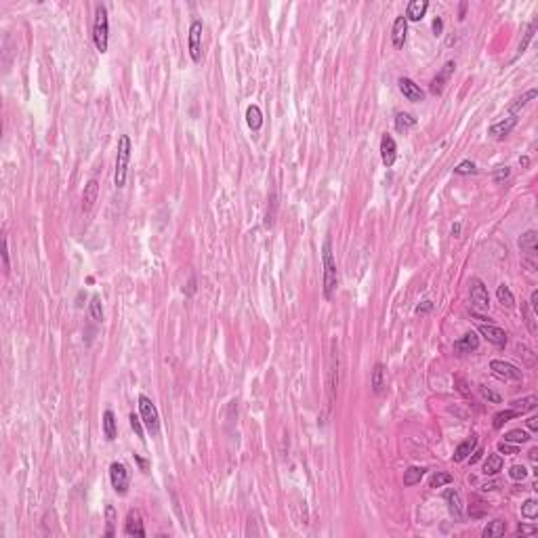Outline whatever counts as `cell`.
I'll list each match as a JSON object with an SVG mask.
<instances>
[{"label": "cell", "instance_id": "obj_12", "mask_svg": "<svg viewBox=\"0 0 538 538\" xmlns=\"http://www.w3.org/2000/svg\"><path fill=\"white\" fill-rule=\"evenodd\" d=\"M406 34H408V19L399 15L395 17L393 21V30H391V40H393V47L395 49H401L404 42H406Z\"/></svg>", "mask_w": 538, "mask_h": 538}, {"label": "cell", "instance_id": "obj_15", "mask_svg": "<svg viewBox=\"0 0 538 538\" xmlns=\"http://www.w3.org/2000/svg\"><path fill=\"white\" fill-rule=\"evenodd\" d=\"M444 501L448 503V509H450V513L454 515V520H460L463 517V501H460L458 492L454 488H448L444 492Z\"/></svg>", "mask_w": 538, "mask_h": 538}, {"label": "cell", "instance_id": "obj_46", "mask_svg": "<svg viewBox=\"0 0 538 538\" xmlns=\"http://www.w3.org/2000/svg\"><path fill=\"white\" fill-rule=\"evenodd\" d=\"M441 30H444V21H441V17H435V19H433V34L439 36Z\"/></svg>", "mask_w": 538, "mask_h": 538}, {"label": "cell", "instance_id": "obj_31", "mask_svg": "<svg viewBox=\"0 0 538 538\" xmlns=\"http://www.w3.org/2000/svg\"><path fill=\"white\" fill-rule=\"evenodd\" d=\"M496 297H498V301H501V305L503 307H513L515 305V297H513V293L509 290V286H505V284H501L498 286V290H496Z\"/></svg>", "mask_w": 538, "mask_h": 538}, {"label": "cell", "instance_id": "obj_11", "mask_svg": "<svg viewBox=\"0 0 538 538\" xmlns=\"http://www.w3.org/2000/svg\"><path fill=\"white\" fill-rule=\"evenodd\" d=\"M479 334L484 336V339H488L492 345H496V347H503L507 343V332L494 324H482L479 326Z\"/></svg>", "mask_w": 538, "mask_h": 538}, {"label": "cell", "instance_id": "obj_57", "mask_svg": "<svg viewBox=\"0 0 538 538\" xmlns=\"http://www.w3.org/2000/svg\"><path fill=\"white\" fill-rule=\"evenodd\" d=\"M520 162H522V166H528V164H530V160H528V158H520Z\"/></svg>", "mask_w": 538, "mask_h": 538}, {"label": "cell", "instance_id": "obj_5", "mask_svg": "<svg viewBox=\"0 0 538 538\" xmlns=\"http://www.w3.org/2000/svg\"><path fill=\"white\" fill-rule=\"evenodd\" d=\"M109 482L118 494H126L128 484H130V473L124 463H111L109 465Z\"/></svg>", "mask_w": 538, "mask_h": 538}, {"label": "cell", "instance_id": "obj_7", "mask_svg": "<svg viewBox=\"0 0 538 538\" xmlns=\"http://www.w3.org/2000/svg\"><path fill=\"white\" fill-rule=\"evenodd\" d=\"M202 21L200 19H194L191 26H189V38H187V44H189V55L191 59L198 63L202 59Z\"/></svg>", "mask_w": 538, "mask_h": 538}, {"label": "cell", "instance_id": "obj_36", "mask_svg": "<svg viewBox=\"0 0 538 538\" xmlns=\"http://www.w3.org/2000/svg\"><path fill=\"white\" fill-rule=\"evenodd\" d=\"M105 522H107V530H105V536H114V526H116V509L107 505L105 507Z\"/></svg>", "mask_w": 538, "mask_h": 538}, {"label": "cell", "instance_id": "obj_45", "mask_svg": "<svg viewBox=\"0 0 538 538\" xmlns=\"http://www.w3.org/2000/svg\"><path fill=\"white\" fill-rule=\"evenodd\" d=\"M498 452H503V454H517V446H511L509 441H501L498 444Z\"/></svg>", "mask_w": 538, "mask_h": 538}, {"label": "cell", "instance_id": "obj_16", "mask_svg": "<svg viewBox=\"0 0 538 538\" xmlns=\"http://www.w3.org/2000/svg\"><path fill=\"white\" fill-rule=\"evenodd\" d=\"M454 61H448L446 65H444V70L433 78V82H431V93L433 95H441L444 93V86H446V80L450 78V74L454 72Z\"/></svg>", "mask_w": 538, "mask_h": 538}, {"label": "cell", "instance_id": "obj_20", "mask_svg": "<svg viewBox=\"0 0 538 538\" xmlns=\"http://www.w3.org/2000/svg\"><path fill=\"white\" fill-rule=\"evenodd\" d=\"M520 248L522 253H526L528 257H534L538 253V234L534 229L526 232L522 238H520Z\"/></svg>", "mask_w": 538, "mask_h": 538}, {"label": "cell", "instance_id": "obj_1", "mask_svg": "<svg viewBox=\"0 0 538 538\" xmlns=\"http://www.w3.org/2000/svg\"><path fill=\"white\" fill-rule=\"evenodd\" d=\"M322 265H324V297L332 299L334 290H336V282H339V276H336V263H334V257H332L330 238H326V242L322 246Z\"/></svg>", "mask_w": 538, "mask_h": 538}, {"label": "cell", "instance_id": "obj_18", "mask_svg": "<svg viewBox=\"0 0 538 538\" xmlns=\"http://www.w3.org/2000/svg\"><path fill=\"white\" fill-rule=\"evenodd\" d=\"M475 448H477V435L467 437L465 441H460V444L456 446V450H454V460H456V463L467 460V458L471 456V452L475 450Z\"/></svg>", "mask_w": 538, "mask_h": 538}, {"label": "cell", "instance_id": "obj_3", "mask_svg": "<svg viewBox=\"0 0 538 538\" xmlns=\"http://www.w3.org/2000/svg\"><path fill=\"white\" fill-rule=\"evenodd\" d=\"M128 162H130V139H128V134H122L118 139V153H116V172H114L116 187H124L126 183Z\"/></svg>", "mask_w": 538, "mask_h": 538}, {"label": "cell", "instance_id": "obj_44", "mask_svg": "<svg viewBox=\"0 0 538 538\" xmlns=\"http://www.w3.org/2000/svg\"><path fill=\"white\" fill-rule=\"evenodd\" d=\"M509 175H511V168H509V166H498L496 172H494V181L501 183V181H505V179H507Z\"/></svg>", "mask_w": 538, "mask_h": 538}, {"label": "cell", "instance_id": "obj_49", "mask_svg": "<svg viewBox=\"0 0 538 538\" xmlns=\"http://www.w3.org/2000/svg\"><path fill=\"white\" fill-rule=\"evenodd\" d=\"M530 307H532V309L538 313V290H534V293H532V297H530Z\"/></svg>", "mask_w": 538, "mask_h": 538}, {"label": "cell", "instance_id": "obj_28", "mask_svg": "<svg viewBox=\"0 0 538 538\" xmlns=\"http://www.w3.org/2000/svg\"><path fill=\"white\" fill-rule=\"evenodd\" d=\"M246 122H248V126L253 130H259L263 126V114H261L259 105H251L248 109H246Z\"/></svg>", "mask_w": 538, "mask_h": 538}, {"label": "cell", "instance_id": "obj_14", "mask_svg": "<svg viewBox=\"0 0 538 538\" xmlns=\"http://www.w3.org/2000/svg\"><path fill=\"white\" fill-rule=\"evenodd\" d=\"M517 126V116H509V118H505V120H501V122H496V124H492L490 128H488V132L492 134V137L494 139H503V137H507V134Z\"/></svg>", "mask_w": 538, "mask_h": 538}, {"label": "cell", "instance_id": "obj_21", "mask_svg": "<svg viewBox=\"0 0 538 538\" xmlns=\"http://www.w3.org/2000/svg\"><path fill=\"white\" fill-rule=\"evenodd\" d=\"M427 9H429L427 0H412L406 9V19L408 21H420L425 17V13H427Z\"/></svg>", "mask_w": 538, "mask_h": 538}, {"label": "cell", "instance_id": "obj_51", "mask_svg": "<svg viewBox=\"0 0 538 538\" xmlns=\"http://www.w3.org/2000/svg\"><path fill=\"white\" fill-rule=\"evenodd\" d=\"M471 454H473V456H469V463H471V465H475V463L482 458V454H484V452H482V450H477V448H475V450L471 452Z\"/></svg>", "mask_w": 538, "mask_h": 538}, {"label": "cell", "instance_id": "obj_47", "mask_svg": "<svg viewBox=\"0 0 538 538\" xmlns=\"http://www.w3.org/2000/svg\"><path fill=\"white\" fill-rule=\"evenodd\" d=\"M526 425H528L530 431H538V416H530V418L526 420Z\"/></svg>", "mask_w": 538, "mask_h": 538}, {"label": "cell", "instance_id": "obj_19", "mask_svg": "<svg viewBox=\"0 0 538 538\" xmlns=\"http://www.w3.org/2000/svg\"><path fill=\"white\" fill-rule=\"evenodd\" d=\"M97 196H99V183L95 179H91L86 185H84V194H82V210H91L93 204L97 202Z\"/></svg>", "mask_w": 538, "mask_h": 538}, {"label": "cell", "instance_id": "obj_29", "mask_svg": "<svg viewBox=\"0 0 538 538\" xmlns=\"http://www.w3.org/2000/svg\"><path fill=\"white\" fill-rule=\"evenodd\" d=\"M425 471H427L425 467H410L406 473H404V486H416V484H420Z\"/></svg>", "mask_w": 538, "mask_h": 538}, {"label": "cell", "instance_id": "obj_4", "mask_svg": "<svg viewBox=\"0 0 538 538\" xmlns=\"http://www.w3.org/2000/svg\"><path fill=\"white\" fill-rule=\"evenodd\" d=\"M139 416H141V420L145 425V429L151 435H158V431H160V414H158L156 404L147 395H139Z\"/></svg>", "mask_w": 538, "mask_h": 538}, {"label": "cell", "instance_id": "obj_35", "mask_svg": "<svg viewBox=\"0 0 538 538\" xmlns=\"http://www.w3.org/2000/svg\"><path fill=\"white\" fill-rule=\"evenodd\" d=\"M522 515H524L526 520H536V517H538V503H536L534 498L526 501V503L522 505Z\"/></svg>", "mask_w": 538, "mask_h": 538}, {"label": "cell", "instance_id": "obj_40", "mask_svg": "<svg viewBox=\"0 0 538 538\" xmlns=\"http://www.w3.org/2000/svg\"><path fill=\"white\" fill-rule=\"evenodd\" d=\"M509 477L515 479V482H524V479L528 477V469H526L524 465H513V467L509 469Z\"/></svg>", "mask_w": 538, "mask_h": 538}, {"label": "cell", "instance_id": "obj_39", "mask_svg": "<svg viewBox=\"0 0 538 538\" xmlns=\"http://www.w3.org/2000/svg\"><path fill=\"white\" fill-rule=\"evenodd\" d=\"M517 414H520V412H515V410H505V412H498V414L494 416V429H501L505 422H509L511 418H515Z\"/></svg>", "mask_w": 538, "mask_h": 538}, {"label": "cell", "instance_id": "obj_30", "mask_svg": "<svg viewBox=\"0 0 538 538\" xmlns=\"http://www.w3.org/2000/svg\"><path fill=\"white\" fill-rule=\"evenodd\" d=\"M522 311H524V318H526V326H528V330H530L532 334H536V332H538V324H536V316H538V313L530 307V303H526V305L522 307Z\"/></svg>", "mask_w": 538, "mask_h": 538}, {"label": "cell", "instance_id": "obj_43", "mask_svg": "<svg viewBox=\"0 0 538 538\" xmlns=\"http://www.w3.org/2000/svg\"><path fill=\"white\" fill-rule=\"evenodd\" d=\"M479 393H482V395H484V397H486L488 401H494V404H501V395H498V393H494V391H492V389H488V387H484V385L479 387Z\"/></svg>", "mask_w": 538, "mask_h": 538}, {"label": "cell", "instance_id": "obj_55", "mask_svg": "<svg viewBox=\"0 0 538 538\" xmlns=\"http://www.w3.org/2000/svg\"><path fill=\"white\" fill-rule=\"evenodd\" d=\"M536 456H538V450H536V448H532V450H530V458L536 460Z\"/></svg>", "mask_w": 538, "mask_h": 538}, {"label": "cell", "instance_id": "obj_17", "mask_svg": "<svg viewBox=\"0 0 538 538\" xmlns=\"http://www.w3.org/2000/svg\"><path fill=\"white\" fill-rule=\"evenodd\" d=\"M479 347V336L475 332H467L465 336H460V339L454 343V351L456 353H471V351H475Z\"/></svg>", "mask_w": 538, "mask_h": 538}, {"label": "cell", "instance_id": "obj_22", "mask_svg": "<svg viewBox=\"0 0 538 538\" xmlns=\"http://www.w3.org/2000/svg\"><path fill=\"white\" fill-rule=\"evenodd\" d=\"M103 433H105V439L107 441H114L116 439V433H118V427H116V416L111 410H105L103 412Z\"/></svg>", "mask_w": 538, "mask_h": 538}, {"label": "cell", "instance_id": "obj_52", "mask_svg": "<svg viewBox=\"0 0 538 538\" xmlns=\"http://www.w3.org/2000/svg\"><path fill=\"white\" fill-rule=\"evenodd\" d=\"M517 532H520V534H536L538 530H536L534 526H532V528H530V526H520V528H517Z\"/></svg>", "mask_w": 538, "mask_h": 538}, {"label": "cell", "instance_id": "obj_50", "mask_svg": "<svg viewBox=\"0 0 538 538\" xmlns=\"http://www.w3.org/2000/svg\"><path fill=\"white\" fill-rule=\"evenodd\" d=\"M3 259H5V269L9 272V240L5 238V253H3Z\"/></svg>", "mask_w": 538, "mask_h": 538}, {"label": "cell", "instance_id": "obj_37", "mask_svg": "<svg viewBox=\"0 0 538 538\" xmlns=\"http://www.w3.org/2000/svg\"><path fill=\"white\" fill-rule=\"evenodd\" d=\"M536 88H530V91L526 93V95H522L520 99H515V103L511 105V111H520L524 105H528V101H532V99H536Z\"/></svg>", "mask_w": 538, "mask_h": 538}, {"label": "cell", "instance_id": "obj_2", "mask_svg": "<svg viewBox=\"0 0 538 538\" xmlns=\"http://www.w3.org/2000/svg\"><path fill=\"white\" fill-rule=\"evenodd\" d=\"M93 40L99 53H107V42H109V19H107V9L103 5H97L95 9V26H93Z\"/></svg>", "mask_w": 538, "mask_h": 538}, {"label": "cell", "instance_id": "obj_54", "mask_svg": "<svg viewBox=\"0 0 538 538\" xmlns=\"http://www.w3.org/2000/svg\"><path fill=\"white\" fill-rule=\"evenodd\" d=\"M134 458H137V463H139V465H141V469H143V471H145V469H147V463H145V460H143V458H139V456H134Z\"/></svg>", "mask_w": 538, "mask_h": 538}, {"label": "cell", "instance_id": "obj_41", "mask_svg": "<svg viewBox=\"0 0 538 538\" xmlns=\"http://www.w3.org/2000/svg\"><path fill=\"white\" fill-rule=\"evenodd\" d=\"M454 172H456V175H475L477 168H475V164L471 162V160H463V162L454 168Z\"/></svg>", "mask_w": 538, "mask_h": 538}, {"label": "cell", "instance_id": "obj_8", "mask_svg": "<svg viewBox=\"0 0 538 538\" xmlns=\"http://www.w3.org/2000/svg\"><path fill=\"white\" fill-rule=\"evenodd\" d=\"M399 91H401V95L406 97L408 101H412V103H420V101H425V91L422 88L414 82V80H410V78H399Z\"/></svg>", "mask_w": 538, "mask_h": 538}, {"label": "cell", "instance_id": "obj_48", "mask_svg": "<svg viewBox=\"0 0 538 538\" xmlns=\"http://www.w3.org/2000/svg\"><path fill=\"white\" fill-rule=\"evenodd\" d=\"M431 307H433L431 301H425V305H418V307H416V313H427V311H431Z\"/></svg>", "mask_w": 538, "mask_h": 538}, {"label": "cell", "instance_id": "obj_23", "mask_svg": "<svg viewBox=\"0 0 538 538\" xmlns=\"http://www.w3.org/2000/svg\"><path fill=\"white\" fill-rule=\"evenodd\" d=\"M414 124H416V118L412 114H408V111H397L395 114V128L399 132H408Z\"/></svg>", "mask_w": 538, "mask_h": 538}, {"label": "cell", "instance_id": "obj_38", "mask_svg": "<svg viewBox=\"0 0 538 538\" xmlns=\"http://www.w3.org/2000/svg\"><path fill=\"white\" fill-rule=\"evenodd\" d=\"M534 32H536V21H532V24L528 26V30H526V36H524V40L520 42V49H517V55H524L526 53V49H528V44L532 42V38H534Z\"/></svg>", "mask_w": 538, "mask_h": 538}, {"label": "cell", "instance_id": "obj_34", "mask_svg": "<svg viewBox=\"0 0 538 538\" xmlns=\"http://www.w3.org/2000/svg\"><path fill=\"white\" fill-rule=\"evenodd\" d=\"M88 313H91V318L95 322H101L103 320V309H101V299L99 297H93L91 303H88Z\"/></svg>", "mask_w": 538, "mask_h": 538}, {"label": "cell", "instance_id": "obj_42", "mask_svg": "<svg viewBox=\"0 0 538 538\" xmlns=\"http://www.w3.org/2000/svg\"><path fill=\"white\" fill-rule=\"evenodd\" d=\"M143 420H141V416H137V414H130V427H132V431L137 433V437L139 439H145L143 437V425H141Z\"/></svg>", "mask_w": 538, "mask_h": 538}, {"label": "cell", "instance_id": "obj_26", "mask_svg": "<svg viewBox=\"0 0 538 538\" xmlns=\"http://www.w3.org/2000/svg\"><path fill=\"white\" fill-rule=\"evenodd\" d=\"M370 385H372V391H374V393L383 391V387H385V368H383V364H376V366H374Z\"/></svg>", "mask_w": 538, "mask_h": 538}, {"label": "cell", "instance_id": "obj_6", "mask_svg": "<svg viewBox=\"0 0 538 538\" xmlns=\"http://www.w3.org/2000/svg\"><path fill=\"white\" fill-rule=\"evenodd\" d=\"M469 290H471V303H473L475 309H488V307H490L488 288L484 286V282H482L479 278H471Z\"/></svg>", "mask_w": 538, "mask_h": 538}, {"label": "cell", "instance_id": "obj_25", "mask_svg": "<svg viewBox=\"0 0 538 538\" xmlns=\"http://www.w3.org/2000/svg\"><path fill=\"white\" fill-rule=\"evenodd\" d=\"M503 469V456L501 454H488L484 463V475H496Z\"/></svg>", "mask_w": 538, "mask_h": 538}, {"label": "cell", "instance_id": "obj_24", "mask_svg": "<svg viewBox=\"0 0 538 538\" xmlns=\"http://www.w3.org/2000/svg\"><path fill=\"white\" fill-rule=\"evenodd\" d=\"M538 406V399L534 397V395H528V397H524V399H515L513 404H511V410H515V412H520V414H524V412H530V410H534Z\"/></svg>", "mask_w": 538, "mask_h": 538}, {"label": "cell", "instance_id": "obj_56", "mask_svg": "<svg viewBox=\"0 0 538 538\" xmlns=\"http://www.w3.org/2000/svg\"><path fill=\"white\" fill-rule=\"evenodd\" d=\"M465 9H467V3H460V17H465Z\"/></svg>", "mask_w": 538, "mask_h": 538}, {"label": "cell", "instance_id": "obj_32", "mask_svg": "<svg viewBox=\"0 0 538 538\" xmlns=\"http://www.w3.org/2000/svg\"><path fill=\"white\" fill-rule=\"evenodd\" d=\"M530 439V435L524 431V429H513L509 433H505V441L509 444H526Z\"/></svg>", "mask_w": 538, "mask_h": 538}, {"label": "cell", "instance_id": "obj_13", "mask_svg": "<svg viewBox=\"0 0 538 538\" xmlns=\"http://www.w3.org/2000/svg\"><path fill=\"white\" fill-rule=\"evenodd\" d=\"M124 532L128 536H139L143 538L145 536V528H143V522H141V515L139 511H128L126 515V526H124Z\"/></svg>", "mask_w": 538, "mask_h": 538}, {"label": "cell", "instance_id": "obj_9", "mask_svg": "<svg viewBox=\"0 0 538 538\" xmlns=\"http://www.w3.org/2000/svg\"><path fill=\"white\" fill-rule=\"evenodd\" d=\"M490 370L494 372L496 376L505 378V380H520L522 378V370H517L513 364L503 362V360H492L490 362Z\"/></svg>", "mask_w": 538, "mask_h": 538}, {"label": "cell", "instance_id": "obj_33", "mask_svg": "<svg viewBox=\"0 0 538 538\" xmlns=\"http://www.w3.org/2000/svg\"><path fill=\"white\" fill-rule=\"evenodd\" d=\"M448 484H452V475L450 473H433L429 477V488H441V486H448Z\"/></svg>", "mask_w": 538, "mask_h": 538}, {"label": "cell", "instance_id": "obj_53", "mask_svg": "<svg viewBox=\"0 0 538 538\" xmlns=\"http://www.w3.org/2000/svg\"><path fill=\"white\" fill-rule=\"evenodd\" d=\"M496 488H498V484H494V482H492V484H486V486H484V490H496Z\"/></svg>", "mask_w": 538, "mask_h": 538}, {"label": "cell", "instance_id": "obj_10", "mask_svg": "<svg viewBox=\"0 0 538 538\" xmlns=\"http://www.w3.org/2000/svg\"><path fill=\"white\" fill-rule=\"evenodd\" d=\"M380 158H383V164L387 168L395 164L397 145H395V139L391 137V134H383V139H380Z\"/></svg>", "mask_w": 538, "mask_h": 538}, {"label": "cell", "instance_id": "obj_27", "mask_svg": "<svg viewBox=\"0 0 538 538\" xmlns=\"http://www.w3.org/2000/svg\"><path fill=\"white\" fill-rule=\"evenodd\" d=\"M507 532V524L503 520H494V522H490L486 528H484V538H498Z\"/></svg>", "mask_w": 538, "mask_h": 538}]
</instances>
